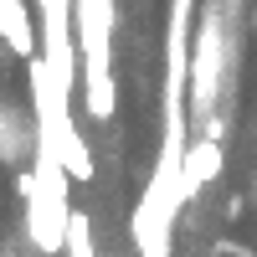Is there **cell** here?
<instances>
[{
    "label": "cell",
    "mask_w": 257,
    "mask_h": 257,
    "mask_svg": "<svg viewBox=\"0 0 257 257\" xmlns=\"http://www.w3.org/2000/svg\"><path fill=\"white\" fill-rule=\"evenodd\" d=\"M31 170H36V190H31V201H26V237L36 252H67V231H72V196L67 190L77 185L67 175V165H62V149L52 134H41L36 128V144H31Z\"/></svg>",
    "instance_id": "cell-1"
},
{
    "label": "cell",
    "mask_w": 257,
    "mask_h": 257,
    "mask_svg": "<svg viewBox=\"0 0 257 257\" xmlns=\"http://www.w3.org/2000/svg\"><path fill=\"white\" fill-rule=\"evenodd\" d=\"M221 62H226V52H221V21H216V11H206L196 21V41H190V108L206 113V118H211V108H216Z\"/></svg>",
    "instance_id": "cell-2"
},
{
    "label": "cell",
    "mask_w": 257,
    "mask_h": 257,
    "mask_svg": "<svg viewBox=\"0 0 257 257\" xmlns=\"http://www.w3.org/2000/svg\"><path fill=\"white\" fill-rule=\"evenodd\" d=\"M221 170H226L221 139H206V134H201L196 144L185 149V165H180V190H185V206L196 201V196H201V185H211V180L221 175Z\"/></svg>",
    "instance_id": "cell-3"
},
{
    "label": "cell",
    "mask_w": 257,
    "mask_h": 257,
    "mask_svg": "<svg viewBox=\"0 0 257 257\" xmlns=\"http://www.w3.org/2000/svg\"><path fill=\"white\" fill-rule=\"evenodd\" d=\"M0 41H6L11 57H21V62H36L41 57V36L31 26L26 0H0Z\"/></svg>",
    "instance_id": "cell-4"
},
{
    "label": "cell",
    "mask_w": 257,
    "mask_h": 257,
    "mask_svg": "<svg viewBox=\"0 0 257 257\" xmlns=\"http://www.w3.org/2000/svg\"><path fill=\"white\" fill-rule=\"evenodd\" d=\"M57 149H62V165H67V175H72L77 185H88L98 165H93V149L82 144V134H77V128H67V134L57 139Z\"/></svg>",
    "instance_id": "cell-5"
},
{
    "label": "cell",
    "mask_w": 257,
    "mask_h": 257,
    "mask_svg": "<svg viewBox=\"0 0 257 257\" xmlns=\"http://www.w3.org/2000/svg\"><path fill=\"white\" fill-rule=\"evenodd\" d=\"M216 257H257V252L242 247V242H216Z\"/></svg>",
    "instance_id": "cell-6"
},
{
    "label": "cell",
    "mask_w": 257,
    "mask_h": 257,
    "mask_svg": "<svg viewBox=\"0 0 257 257\" xmlns=\"http://www.w3.org/2000/svg\"><path fill=\"white\" fill-rule=\"evenodd\" d=\"M252 196H257V180H252Z\"/></svg>",
    "instance_id": "cell-7"
},
{
    "label": "cell",
    "mask_w": 257,
    "mask_h": 257,
    "mask_svg": "<svg viewBox=\"0 0 257 257\" xmlns=\"http://www.w3.org/2000/svg\"><path fill=\"white\" fill-rule=\"evenodd\" d=\"M252 21H257V11H252Z\"/></svg>",
    "instance_id": "cell-8"
}]
</instances>
